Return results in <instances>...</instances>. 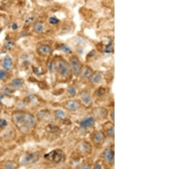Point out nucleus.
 Listing matches in <instances>:
<instances>
[{"mask_svg": "<svg viewBox=\"0 0 171 169\" xmlns=\"http://www.w3.org/2000/svg\"><path fill=\"white\" fill-rule=\"evenodd\" d=\"M12 65H13V62H12L11 58H10V56L9 55L5 56L2 62V67L3 68L7 71H9L11 70Z\"/></svg>", "mask_w": 171, "mask_h": 169, "instance_id": "nucleus-7", "label": "nucleus"}, {"mask_svg": "<svg viewBox=\"0 0 171 169\" xmlns=\"http://www.w3.org/2000/svg\"><path fill=\"white\" fill-rule=\"evenodd\" d=\"M11 28L13 29V30H16V29H17V28H18V25H17L16 23H14L12 25Z\"/></svg>", "mask_w": 171, "mask_h": 169, "instance_id": "nucleus-30", "label": "nucleus"}, {"mask_svg": "<svg viewBox=\"0 0 171 169\" xmlns=\"http://www.w3.org/2000/svg\"><path fill=\"white\" fill-rule=\"evenodd\" d=\"M53 67H54V65H53V62H51L50 63L49 66V71H50V72H53Z\"/></svg>", "mask_w": 171, "mask_h": 169, "instance_id": "nucleus-27", "label": "nucleus"}, {"mask_svg": "<svg viewBox=\"0 0 171 169\" xmlns=\"http://www.w3.org/2000/svg\"><path fill=\"white\" fill-rule=\"evenodd\" d=\"M80 97L84 103L86 105H89L91 103V97L90 93L86 91H83L80 94Z\"/></svg>", "mask_w": 171, "mask_h": 169, "instance_id": "nucleus-6", "label": "nucleus"}, {"mask_svg": "<svg viewBox=\"0 0 171 169\" xmlns=\"http://www.w3.org/2000/svg\"><path fill=\"white\" fill-rule=\"evenodd\" d=\"M95 54V51H94L93 50V51H91V52H90V53H89L88 56H94Z\"/></svg>", "mask_w": 171, "mask_h": 169, "instance_id": "nucleus-31", "label": "nucleus"}, {"mask_svg": "<svg viewBox=\"0 0 171 169\" xmlns=\"http://www.w3.org/2000/svg\"><path fill=\"white\" fill-rule=\"evenodd\" d=\"M13 44V43L12 42H8L6 44V46H5V47L6 48V49H9V48L11 47V46Z\"/></svg>", "mask_w": 171, "mask_h": 169, "instance_id": "nucleus-28", "label": "nucleus"}, {"mask_svg": "<svg viewBox=\"0 0 171 169\" xmlns=\"http://www.w3.org/2000/svg\"><path fill=\"white\" fill-rule=\"evenodd\" d=\"M6 72L3 70H0V80H3L6 78Z\"/></svg>", "mask_w": 171, "mask_h": 169, "instance_id": "nucleus-24", "label": "nucleus"}, {"mask_svg": "<svg viewBox=\"0 0 171 169\" xmlns=\"http://www.w3.org/2000/svg\"><path fill=\"white\" fill-rule=\"evenodd\" d=\"M111 116H112V120H114V112H112V114H111Z\"/></svg>", "mask_w": 171, "mask_h": 169, "instance_id": "nucleus-33", "label": "nucleus"}, {"mask_svg": "<svg viewBox=\"0 0 171 169\" xmlns=\"http://www.w3.org/2000/svg\"><path fill=\"white\" fill-rule=\"evenodd\" d=\"M94 119L92 117H88L82 121L80 123V126L83 128L88 127V126H91L94 124Z\"/></svg>", "mask_w": 171, "mask_h": 169, "instance_id": "nucleus-12", "label": "nucleus"}, {"mask_svg": "<svg viewBox=\"0 0 171 169\" xmlns=\"http://www.w3.org/2000/svg\"><path fill=\"white\" fill-rule=\"evenodd\" d=\"M67 92H68V93L71 96H75L76 95L77 90H76V88H75V87L70 86L68 88Z\"/></svg>", "mask_w": 171, "mask_h": 169, "instance_id": "nucleus-20", "label": "nucleus"}, {"mask_svg": "<svg viewBox=\"0 0 171 169\" xmlns=\"http://www.w3.org/2000/svg\"><path fill=\"white\" fill-rule=\"evenodd\" d=\"M66 107L70 110H76L79 108L80 104L76 101L70 100L66 103Z\"/></svg>", "mask_w": 171, "mask_h": 169, "instance_id": "nucleus-8", "label": "nucleus"}, {"mask_svg": "<svg viewBox=\"0 0 171 169\" xmlns=\"http://www.w3.org/2000/svg\"><path fill=\"white\" fill-rule=\"evenodd\" d=\"M104 138V134L101 132H97L94 137V139L96 143H100L103 141Z\"/></svg>", "mask_w": 171, "mask_h": 169, "instance_id": "nucleus-16", "label": "nucleus"}, {"mask_svg": "<svg viewBox=\"0 0 171 169\" xmlns=\"http://www.w3.org/2000/svg\"><path fill=\"white\" fill-rule=\"evenodd\" d=\"M40 155L38 152H32L25 154L21 159V163L23 165H32L38 160Z\"/></svg>", "mask_w": 171, "mask_h": 169, "instance_id": "nucleus-3", "label": "nucleus"}, {"mask_svg": "<svg viewBox=\"0 0 171 169\" xmlns=\"http://www.w3.org/2000/svg\"><path fill=\"white\" fill-rule=\"evenodd\" d=\"M56 71L61 76L68 78L71 75V68L69 64L63 59L57 60L55 63Z\"/></svg>", "mask_w": 171, "mask_h": 169, "instance_id": "nucleus-2", "label": "nucleus"}, {"mask_svg": "<svg viewBox=\"0 0 171 169\" xmlns=\"http://www.w3.org/2000/svg\"><path fill=\"white\" fill-rule=\"evenodd\" d=\"M70 67L71 70H72L75 76H78L82 70V66L80 61L78 59V58L73 57L70 59Z\"/></svg>", "mask_w": 171, "mask_h": 169, "instance_id": "nucleus-5", "label": "nucleus"}, {"mask_svg": "<svg viewBox=\"0 0 171 169\" xmlns=\"http://www.w3.org/2000/svg\"><path fill=\"white\" fill-rule=\"evenodd\" d=\"M2 96L1 94L0 93V104L1 103V101H2Z\"/></svg>", "mask_w": 171, "mask_h": 169, "instance_id": "nucleus-34", "label": "nucleus"}, {"mask_svg": "<svg viewBox=\"0 0 171 169\" xmlns=\"http://www.w3.org/2000/svg\"><path fill=\"white\" fill-rule=\"evenodd\" d=\"M104 157L105 159L109 162H112L114 160V153L112 150L107 149L104 151Z\"/></svg>", "mask_w": 171, "mask_h": 169, "instance_id": "nucleus-10", "label": "nucleus"}, {"mask_svg": "<svg viewBox=\"0 0 171 169\" xmlns=\"http://www.w3.org/2000/svg\"><path fill=\"white\" fill-rule=\"evenodd\" d=\"M55 113V116L56 117H57L58 119H64L65 116H66V114H65L64 112L62 110H59V109L56 110Z\"/></svg>", "mask_w": 171, "mask_h": 169, "instance_id": "nucleus-21", "label": "nucleus"}, {"mask_svg": "<svg viewBox=\"0 0 171 169\" xmlns=\"http://www.w3.org/2000/svg\"><path fill=\"white\" fill-rule=\"evenodd\" d=\"M94 114L96 116H100V117H104L107 115V111L103 108H96L94 110Z\"/></svg>", "mask_w": 171, "mask_h": 169, "instance_id": "nucleus-17", "label": "nucleus"}, {"mask_svg": "<svg viewBox=\"0 0 171 169\" xmlns=\"http://www.w3.org/2000/svg\"><path fill=\"white\" fill-rule=\"evenodd\" d=\"M63 153L61 150H55L44 155V158L50 161L58 163L61 162L63 158Z\"/></svg>", "mask_w": 171, "mask_h": 169, "instance_id": "nucleus-4", "label": "nucleus"}, {"mask_svg": "<svg viewBox=\"0 0 171 169\" xmlns=\"http://www.w3.org/2000/svg\"><path fill=\"white\" fill-rule=\"evenodd\" d=\"M94 169H102V166L99 164H96L94 166Z\"/></svg>", "mask_w": 171, "mask_h": 169, "instance_id": "nucleus-29", "label": "nucleus"}, {"mask_svg": "<svg viewBox=\"0 0 171 169\" xmlns=\"http://www.w3.org/2000/svg\"><path fill=\"white\" fill-rule=\"evenodd\" d=\"M38 50L41 54L47 55L51 52V49L49 46L46 45V44H42L38 47Z\"/></svg>", "mask_w": 171, "mask_h": 169, "instance_id": "nucleus-11", "label": "nucleus"}, {"mask_svg": "<svg viewBox=\"0 0 171 169\" xmlns=\"http://www.w3.org/2000/svg\"><path fill=\"white\" fill-rule=\"evenodd\" d=\"M17 167H18V166L17 164L11 160H8L3 165L4 169H17Z\"/></svg>", "mask_w": 171, "mask_h": 169, "instance_id": "nucleus-13", "label": "nucleus"}, {"mask_svg": "<svg viewBox=\"0 0 171 169\" xmlns=\"http://www.w3.org/2000/svg\"><path fill=\"white\" fill-rule=\"evenodd\" d=\"M33 29L37 33H41V32L43 31L44 30L43 26L40 22H37V23L34 24Z\"/></svg>", "mask_w": 171, "mask_h": 169, "instance_id": "nucleus-14", "label": "nucleus"}, {"mask_svg": "<svg viewBox=\"0 0 171 169\" xmlns=\"http://www.w3.org/2000/svg\"><path fill=\"white\" fill-rule=\"evenodd\" d=\"M90 81H91V83L94 84H97L102 80V76L100 73L96 72L94 73L93 74L92 73V75L90 77Z\"/></svg>", "mask_w": 171, "mask_h": 169, "instance_id": "nucleus-9", "label": "nucleus"}, {"mask_svg": "<svg viewBox=\"0 0 171 169\" xmlns=\"http://www.w3.org/2000/svg\"><path fill=\"white\" fill-rule=\"evenodd\" d=\"M91 75H92L91 71L90 69H89L88 68H85V69L83 70V72H82V76L85 79L90 78Z\"/></svg>", "mask_w": 171, "mask_h": 169, "instance_id": "nucleus-19", "label": "nucleus"}, {"mask_svg": "<svg viewBox=\"0 0 171 169\" xmlns=\"http://www.w3.org/2000/svg\"><path fill=\"white\" fill-rule=\"evenodd\" d=\"M7 125V121L4 119H0V128H4Z\"/></svg>", "mask_w": 171, "mask_h": 169, "instance_id": "nucleus-25", "label": "nucleus"}, {"mask_svg": "<svg viewBox=\"0 0 171 169\" xmlns=\"http://www.w3.org/2000/svg\"><path fill=\"white\" fill-rule=\"evenodd\" d=\"M14 124L23 133H28L35 125V118L32 114L23 111H15L12 114Z\"/></svg>", "mask_w": 171, "mask_h": 169, "instance_id": "nucleus-1", "label": "nucleus"}, {"mask_svg": "<svg viewBox=\"0 0 171 169\" xmlns=\"http://www.w3.org/2000/svg\"><path fill=\"white\" fill-rule=\"evenodd\" d=\"M112 50H113V46H112V43L109 42L108 45L107 46V47H106V49L105 50V52L106 53L111 52Z\"/></svg>", "mask_w": 171, "mask_h": 169, "instance_id": "nucleus-23", "label": "nucleus"}, {"mask_svg": "<svg viewBox=\"0 0 171 169\" xmlns=\"http://www.w3.org/2000/svg\"><path fill=\"white\" fill-rule=\"evenodd\" d=\"M81 169H90V168L88 166H83Z\"/></svg>", "mask_w": 171, "mask_h": 169, "instance_id": "nucleus-32", "label": "nucleus"}, {"mask_svg": "<svg viewBox=\"0 0 171 169\" xmlns=\"http://www.w3.org/2000/svg\"><path fill=\"white\" fill-rule=\"evenodd\" d=\"M49 22L51 25H56L59 22V20L55 17H52L49 19Z\"/></svg>", "mask_w": 171, "mask_h": 169, "instance_id": "nucleus-22", "label": "nucleus"}, {"mask_svg": "<svg viewBox=\"0 0 171 169\" xmlns=\"http://www.w3.org/2000/svg\"><path fill=\"white\" fill-rule=\"evenodd\" d=\"M108 135L109 136H112V137H114V127H112V128H111L109 129L108 130Z\"/></svg>", "mask_w": 171, "mask_h": 169, "instance_id": "nucleus-26", "label": "nucleus"}, {"mask_svg": "<svg viewBox=\"0 0 171 169\" xmlns=\"http://www.w3.org/2000/svg\"><path fill=\"white\" fill-rule=\"evenodd\" d=\"M23 82L21 79H14L12 81V85L14 88H20L23 86Z\"/></svg>", "mask_w": 171, "mask_h": 169, "instance_id": "nucleus-15", "label": "nucleus"}, {"mask_svg": "<svg viewBox=\"0 0 171 169\" xmlns=\"http://www.w3.org/2000/svg\"><path fill=\"white\" fill-rule=\"evenodd\" d=\"M59 49L61 51H63V52L66 53V54H71V49L66 44H62L61 46H60Z\"/></svg>", "mask_w": 171, "mask_h": 169, "instance_id": "nucleus-18", "label": "nucleus"}]
</instances>
